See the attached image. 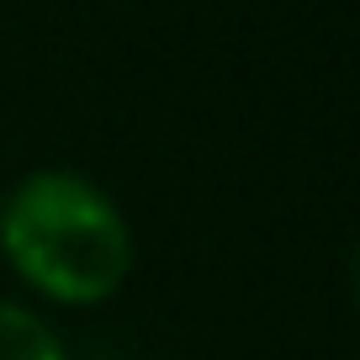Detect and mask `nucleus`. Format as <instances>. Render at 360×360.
I'll return each mask as SVG.
<instances>
[{"instance_id": "f257e3e1", "label": "nucleus", "mask_w": 360, "mask_h": 360, "mask_svg": "<svg viewBox=\"0 0 360 360\" xmlns=\"http://www.w3.org/2000/svg\"><path fill=\"white\" fill-rule=\"evenodd\" d=\"M0 249L27 286L58 307L106 302L133 270L122 207L75 169H32L0 196Z\"/></svg>"}, {"instance_id": "f03ea898", "label": "nucleus", "mask_w": 360, "mask_h": 360, "mask_svg": "<svg viewBox=\"0 0 360 360\" xmlns=\"http://www.w3.org/2000/svg\"><path fill=\"white\" fill-rule=\"evenodd\" d=\"M0 360H69V349L32 307L0 302Z\"/></svg>"}]
</instances>
